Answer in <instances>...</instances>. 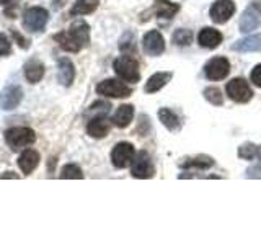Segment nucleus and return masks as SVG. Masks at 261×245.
I'll list each match as a JSON object with an SVG mask.
<instances>
[{
    "instance_id": "14",
    "label": "nucleus",
    "mask_w": 261,
    "mask_h": 245,
    "mask_svg": "<svg viewBox=\"0 0 261 245\" xmlns=\"http://www.w3.org/2000/svg\"><path fill=\"white\" fill-rule=\"evenodd\" d=\"M73 79H75V67L69 57H62L57 62V80L64 87H70Z\"/></svg>"
},
{
    "instance_id": "19",
    "label": "nucleus",
    "mask_w": 261,
    "mask_h": 245,
    "mask_svg": "<svg viewBox=\"0 0 261 245\" xmlns=\"http://www.w3.org/2000/svg\"><path fill=\"white\" fill-rule=\"evenodd\" d=\"M23 72H24V79H27L30 84H38V82L44 77V64L36 59H31L24 64Z\"/></svg>"
},
{
    "instance_id": "18",
    "label": "nucleus",
    "mask_w": 261,
    "mask_h": 245,
    "mask_svg": "<svg viewBox=\"0 0 261 245\" xmlns=\"http://www.w3.org/2000/svg\"><path fill=\"white\" fill-rule=\"evenodd\" d=\"M110 122L105 116H95L93 119L88 121L87 125V133L95 139H101L110 133Z\"/></svg>"
},
{
    "instance_id": "16",
    "label": "nucleus",
    "mask_w": 261,
    "mask_h": 245,
    "mask_svg": "<svg viewBox=\"0 0 261 245\" xmlns=\"http://www.w3.org/2000/svg\"><path fill=\"white\" fill-rule=\"evenodd\" d=\"M232 51L239 53H261V33L259 35L247 36L243 39H239L232 44Z\"/></svg>"
},
{
    "instance_id": "11",
    "label": "nucleus",
    "mask_w": 261,
    "mask_h": 245,
    "mask_svg": "<svg viewBox=\"0 0 261 245\" xmlns=\"http://www.w3.org/2000/svg\"><path fill=\"white\" fill-rule=\"evenodd\" d=\"M233 13H235L233 0H216L209 10L211 20L217 24H222V23L228 21L233 16Z\"/></svg>"
},
{
    "instance_id": "7",
    "label": "nucleus",
    "mask_w": 261,
    "mask_h": 245,
    "mask_svg": "<svg viewBox=\"0 0 261 245\" xmlns=\"http://www.w3.org/2000/svg\"><path fill=\"white\" fill-rule=\"evenodd\" d=\"M227 95L235 103H248L253 98V92L245 79H232L225 87Z\"/></svg>"
},
{
    "instance_id": "34",
    "label": "nucleus",
    "mask_w": 261,
    "mask_h": 245,
    "mask_svg": "<svg viewBox=\"0 0 261 245\" xmlns=\"http://www.w3.org/2000/svg\"><path fill=\"white\" fill-rule=\"evenodd\" d=\"M134 36H133V33H129V39H124L122 38L121 39V43H119V49H122V51H126V49H134Z\"/></svg>"
},
{
    "instance_id": "30",
    "label": "nucleus",
    "mask_w": 261,
    "mask_h": 245,
    "mask_svg": "<svg viewBox=\"0 0 261 245\" xmlns=\"http://www.w3.org/2000/svg\"><path fill=\"white\" fill-rule=\"evenodd\" d=\"M110 110H111L110 102H103V100L95 102V103L88 108V111H90V113H93L95 116H106V114L110 113Z\"/></svg>"
},
{
    "instance_id": "37",
    "label": "nucleus",
    "mask_w": 261,
    "mask_h": 245,
    "mask_svg": "<svg viewBox=\"0 0 261 245\" xmlns=\"http://www.w3.org/2000/svg\"><path fill=\"white\" fill-rule=\"evenodd\" d=\"M12 0H0V5H5V4H10Z\"/></svg>"
},
{
    "instance_id": "31",
    "label": "nucleus",
    "mask_w": 261,
    "mask_h": 245,
    "mask_svg": "<svg viewBox=\"0 0 261 245\" xmlns=\"http://www.w3.org/2000/svg\"><path fill=\"white\" fill-rule=\"evenodd\" d=\"M12 53V43L8 41V38L0 33V56H8Z\"/></svg>"
},
{
    "instance_id": "2",
    "label": "nucleus",
    "mask_w": 261,
    "mask_h": 245,
    "mask_svg": "<svg viewBox=\"0 0 261 245\" xmlns=\"http://www.w3.org/2000/svg\"><path fill=\"white\" fill-rule=\"evenodd\" d=\"M35 141H36V134L31 128L16 126L5 131V142L10 145V149L13 152L24 149V147L31 145Z\"/></svg>"
},
{
    "instance_id": "3",
    "label": "nucleus",
    "mask_w": 261,
    "mask_h": 245,
    "mask_svg": "<svg viewBox=\"0 0 261 245\" xmlns=\"http://www.w3.org/2000/svg\"><path fill=\"white\" fill-rule=\"evenodd\" d=\"M113 69L116 76L121 77L124 82L137 84L141 80V70H139V62L133 56H121L113 62Z\"/></svg>"
},
{
    "instance_id": "10",
    "label": "nucleus",
    "mask_w": 261,
    "mask_h": 245,
    "mask_svg": "<svg viewBox=\"0 0 261 245\" xmlns=\"http://www.w3.org/2000/svg\"><path fill=\"white\" fill-rule=\"evenodd\" d=\"M230 72V62L225 57H212L204 65V76L209 80H222Z\"/></svg>"
},
{
    "instance_id": "28",
    "label": "nucleus",
    "mask_w": 261,
    "mask_h": 245,
    "mask_svg": "<svg viewBox=\"0 0 261 245\" xmlns=\"http://www.w3.org/2000/svg\"><path fill=\"white\" fill-rule=\"evenodd\" d=\"M193 41V33L190 30L179 28L173 33V43L178 46H190Z\"/></svg>"
},
{
    "instance_id": "22",
    "label": "nucleus",
    "mask_w": 261,
    "mask_h": 245,
    "mask_svg": "<svg viewBox=\"0 0 261 245\" xmlns=\"http://www.w3.org/2000/svg\"><path fill=\"white\" fill-rule=\"evenodd\" d=\"M214 165V159L209 155H196V157L185 159V162L179 163L181 168H199V170H207Z\"/></svg>"
},
{
    "instance_id": "33",
    "label": "nucleus",
    "mask_w": 261,
    "mask_h": 245,
    "mask_svg": "<svg viewBox=\"0 0 261 245\" xmlns=\"http://www.w3.org/2000/svg\"><path fill=\"white\" fill-rule=\"evenodd\" d=\"M250 80L253 82V85H256L261 88V64H258L255 69L250 74Z\"/></svg>"
},
{
    "instance_id": "6",
    "label": "nucleus",
    "mask_w": 261,
    "mask_h": 245,
    "mask_svg": "<svg viewBox=\"0 0 261 245\" xmlns=\"http://www.w3.org/2000/svg\"><path fill=\"white\" fill-rule=\"evenodd\" d=\"M96 93L103 96H111V98H127L133 93V88L122 84L121 80L116 79H106L96 85Z\"/></svg>"
},
{
    "instance_id": "12",
    "label": "nucleus",
    "mask_w": 261,
    "mask_h": 245,
    "mask_svg": "<svg viewBox=\"0 0 261 245\" xmlns=\"http://www.w3.org/2000/svg\"><path fill=\"white\" fill-rule=\"evenodd\" d=\"M23 100V90L18 85H8L0 92V108L4 111L15 110Z\"/></svg>"
},
{
    "instance_id": "21",
    "label": "nucleus",
    "mask_w": 261,
    "mask_h": 245,
    "mask_svg": "<svg viewBox=\"0 0 261 245\" xmlns=\"http://www.w3.org/2000/svg\"><path fill=\"white\" fill-rule=\"evenodd\" d=\"M134 116V106L133 105H121L118 111L113 116V125L118 128H127Z\"/></svg>"
},
{
    "instance_id": "17",
    "label": "nucleus",
    "mask_w": 261,
    "mask_h": 245,
    "mask_svg": "<svg viewBox=\"0 0 261 245\" xmlns=\"http://www.w3.org/2000/svg\"><path fill=\"white\" fill-rule=\"evenodd\" d=\"M198 43L202 47H207V49H214L217 47L220 43H222V33L214 30V28H202L198 35Z\"/></svg>"
},
{
    "instance_id": "36",
    "label": "nucleus",
    "mask_w": 261,
    "mask_h": 245,
    "mask_svg": "<svg viewBox=\"0 0 261 245\" xmlns=\"http://www.w3.org/2000/svg\"><path fill=\"white\" fill-rule=\"evenodd\" d=\"M0 178H2V180H5V178H15V180H18L20 177L16 175L15 172H5L4 175H0Z\"/></svg>"
},
{
    "instance_id": "9",
    "label": "nucleus",
    "mask_w": 261,
    "mask_h": 245,
    "mask_svg": "<svg viewBox=\"0 0 261 245\" xmlns=\"http://www.w3.org/2000/svg\"><path fill=\"white\" fill-rule=\"evenodd\" d=\"M136 151L134 145L129 142H119L114 145V149L111 152V162L116 168H126L130 163L134 162Z\"/></svg>"
},
{
    "instance_id": "29",
    "label": "nucleus",
    "mask_w": 261,
    "mask_h": 245,
    "mask_svg": "<svg viewBox=\"0 0 261 245\" xmlns=\"http://www.w3.org/2000/svg\"><path fill=\"white\" fill-rule=\"evenodd\" d=\"M62 180L65 178H73V180H82L84 178V174H82V170L79 165H75V163H69V165H65L61 172L59 175Z\"/></svg>"
},
{
    "instance_id": "15",
    "label": "nucleus",
    "mask_w": 261,
    "mask_h": 245,
    "mask_svg": "<svg viewBox=\"0 0 261 245\" xmlns=\"http://www.w3.org/2000/svg\"><path fill=\"white\" fill-rule=\"evenodd\" d=\"M39 160H41V157H39L38 151L27 149V151H23L21 155L18 157V167L21 168L24 175H30V174H33V170L39 165Z\"/></svg>"
},
{
    "instance_id": "20",
    "label": "nucleus",
    "mask_w": 261,
    "mask_h": 245,
    "mask_svg": "<svg viewBox=\"0 0 261 245\" xmlns=\"http://www.w3.org/2000/svg\"><path fill=\"white\" fill-rule=\"evenodd\" d=\"M171 77H173V74L171 72H157V74H153V76L147 80V84H145V93H155V92H159L160 88L165 87L168 82L171 80Z\"/></svg>"
},
{
    "instance_id": "25",
    "label": "nucleus",
    "mask_w": 261,
    "mask_h": 245,
    "mask_svg": "<svg viewBox=\"0 0 261 245\" xmlns=\"http://www.w3.org/2000/svg\"><path fill=\"white\" fill-rule=\"evenodd\" d=\"M98 5H100V0H77L73 7L70 8V15L72 16H80V15H88L93 13Z\"/></svg>"
},
{
    "instance_id": "1",
    "label": "nucleus",
    "mask_w": 261,
    "mask_h": 245,
    "mask_svg": "<svg viewBox=\"0 0 261 245\" xmlns=\"http://www.w3.org/2000/svg\"><path fill=\"white\" fill-rule=\"evenodd\" d=\"M54 41L64 51L79 53L90 43V27L85 21H75L67 31L57 33Z\"/></svg>"
},
{
    "instance_id": "13",
    "label": "nucleus",
    "mask_w": 261,
    "mask_h": 245,
    "mask_svg": "<svg viewBox=\"0 0 261 245\" xmlns=\"http://www.w3.org/2000/svg\"><path fill=\"white\" fill-rule=\"evenodd\" d=\"M142 44H144L145 53L152 57L160 56L163 51H165V41H163V36L157 30H152L149 33H145L144 39H142Z\"/></svg>"
},
{
    "instance_id": "4",
    "label": "nucleus",
    "mask_w": 261,
    "mask_h": 245,
    "mask_svg": "<svg viewBox=\"0 0 261 245\" xmlns=\"http://www.w3.org/2000/svg\"><path fill=\"white\" fill-rule=\"evenodd\" d=\"M49 13L43 7H31L23 15V27L31 33L43 31L47 24Z\"/></svg>"
},
{
    "instance_id": "8",
    "label": "nucleus",
    "mask_w": 261,
    "mask_h": 245,
    "mask_svg": "<svg viewBox=\"0 0 261 245\" xmlns=\"http://www.w3.org/2000/svg\"><path fill=\"white\" fill-rule=\"evenodd\" d=\"M130 175L134 178H141V180L152 178L155 175V167L150 160V155L145 151H141L134 157L133 167H130Z\"/></svg>"
},
{
    "instance_id": "23",
    "label": "nucleus",
    "mask_w": 261,
    "mask_h": 245,
    "mask_svg": "<svg viewBox=\"0 0 261 245\" xmlns=\"http://www.w3.org/2000/svg\"><path fill=\"white\" fill-rule=\"evenodd\" d=\"M153 10L157 12L160 18H173L179 10V5L170 2V0H155Z\"/></svg>"
},
{
    "instance_id": "5",
    "label": "nucleus",
    "mask_w": 261,
    "mask_h": 245,
    "mask_svg": "<svg viewBox=\"0 0 261 245\" xmlns=\"http://www.w3.org/2000/svg\"><path fill=\"white\" fill-rule=\"evenodd\" d=\"M261 27V0H251L240 16V31L250 33Z\"/></svg>"
},
{
    "instance_id": "35",
    "label": "nucleus",
    "mask_w": 261,
    "mask_h": 245,
    "mask_svg": "<svg viewBox=\"0 0 261 245\" xmlns=\"http://www.w3.org/2000/svg\"><path fill=\"white\" fill-rule=\"evenodd\" d=\"M12 36L16 39V43H18L20 47H23V49H28V47H30V41H28V39H24L18 31L12 30Z\"/></svg>"
},
{
    "instance_id": "24",
    "label": "nucleus",
    "mask_w": 261,
    "mask_h": 245,
    "mask_svg": "<svg viewBox=\"0 0 261 245\" xmlns=\"http://www.w3.org/2000/svg\"><path fill=\"white\" fill-rule=\"evenodd\" d=\"M159 118L162 121V125L168 131H173L175 133V131H179V128H181V121H179V118L170 108H160Z\"/></svg>"
},
{
    "instance_id": "32",
    "label": "nucleus",
    "mask_w": 261,
    "mask_h": 245,
    "mask_svg": "<svg viewBox=\"0 0 261 245\" xmlns=\"http://www.w3.org/2000/svg\"><path fill=\"white\" fill-rule=\"evenodd\" d=\"M247 177H248V178H261V155L256 159V163H255V165H251V167L247 170Z\"/></svg>"
},
{
    "instance_id": "26",
    "label": "nucleus",
    "mask_w": 261,
    "mask_h": 245,
    "mask_svg": "<svg viewBox=\"0 0 261 245\" xmlns=\"http://www.w3.org/2000/svg\"><path fill=\"white\" fill-rule=\"evenodd\" d=\"M259 155H261V145H258V144L247 142V144H242L239 147V157L240 159H245V160H256Z\"/></svg>"
},
{
    "instance_id": "27",
    "label": "nucleus",
    "mask_w": 261,
    "mask_h": 245,
    "mask_svg": "<svg viewBox=\"0 0 261 245\" xmlns=\"http://www.w3.org/2000/svg\"><path fill=\"white\" fill-rule=\"evenodd\" d=\"M204 98L211 103V105H216V106H220L224 103V95L222 92L217 88V87H207L206 90H204Z\"/></svg>"
}]
</instances>
